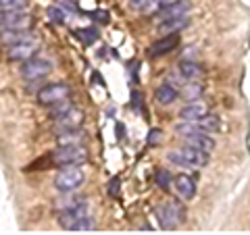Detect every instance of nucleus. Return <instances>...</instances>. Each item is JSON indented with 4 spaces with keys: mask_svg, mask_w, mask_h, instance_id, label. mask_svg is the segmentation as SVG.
Instances as JSON below:
<instances>
[{
    "mask_svg": "<svg viewBox=\"0 0 250 235\" xmlns=\"http://www.w3.org/2000/svg\"><path fill=\"white\" fill-rule=\"evenodd\" d=\"M154 216H156V221H159L161 229L171 231L186 221V208L179 204V202H167V204H161L154 210Z\"/></svg>",
    "mask_w": 250,
    "mask_h": 235,
    "instance_id": "f257e3e1",
    "label": "nucleus"
},
{
    "mask_svg": "<svg viewBox=\"0 0 250 235\" xmlns=\"http://www.w3.org/2000/svg\"><path fill=\"white\" fill-rule=\"evenodd\" d=\"M52 154V160L57 167H71V164H83L85 158H88V152H85V148L82 144H69V146H61L54 148Z\"/></svg>",
    "mask_w": 250,
    "mask_h": 235,
    "instance_id": "f03ea898",
    "label": "nucleus"
},
{
    "mask_svg": "<svg viewBox=\"0 0 250 235\" xmlns=\"http://www.w3.org/2000/svg\"><path fill=\"white\" fill-rule=\"evenodd\" d=\"M85 181V175L83 171L77 167V164H71V167H61L57 177H54V187H57L59 192H75L77 187H82Z\"/></svg>",
    "mask_w": 250,
    "mask_h": 235,
    "instance_id": "7ed1b4c3",
    "label": "nucleus"
},
{
    "mask_svg": "<svg viewBox=\"0 0 250 235\" xmlns=\"http://www.w3.org/2000/svg\"><path fill=\"white\" fill-rule=\"evenodd\" d=\"M52 71V62L48 59H42V57H34L23 62L21 67V77L25 81H38V79H44L46 75H50Z\"/></svg>",
    "mask_w": 250,
    "mask_h": 235,
    "instance_id": "20e7f679",
    "label": "nucleus"
},
{
    "mask_svg": "<svg viewBox=\"0 0 250 235\" xmlns=\"http://www.w3.org/2000/svg\"><path fill=\"white\" fill-rule=\"evenodd\" d=\"M69 94H71V90H69L67 83H48L38 92V102L44 106H54L59 102H65Z\"/></svg>",
    "mask_w": 250,
    "mask_h": 235,
    "instance_id": "39448f33",
    "label": "nucleus"
},
{
    "mask_svg": "<svg viewBox=\"0 0 250 235\" xmlns=\"http://www.w3.org/2000/svg\"><path fill=\"white\" fill-rule=\"evenodd\" d=\"M85 215H88V202L80 200V202H75V204H69V206L59 210V225L62 229L71 231L75 227V223L80 221V218H83Z\"/></svg>",
    "mask_w": 250,
    "mask_h": 235,
    "instance_id": "423d86ee",
    "label": "nucleus"
},
{
    "mask_svg": "<svg viewBox=\"0 0 250 235\" xmlns=\"http://www.w3.org/2000/svg\"><path fill=\"white\" fill-rule=\"evenodd\" d=\"M38 52V40H25L19 44H11L9 50H6V59L13 62H25L29 59H34Z\"/></svg>",
    "mask_w": 250,
    "mask_h": 235,
    "instance_id": "0eeeda50",
    "label": "nucleus"
},
{
    "mask_svg": "<svg viewBox=\"0 0 250 235\" xmlns=\"http://www.w3.org/2000/svg\"><path fill=\"white\" fill-rule=\"evenodd\" d=\"M0 25H2V31L29 29L31 17L25 11H2V15H0Z\"/></svg>",
    "mask_w": 250,
    "mask_h": 235,
    "instance_id": "6e6552de",
    "label": "nucleus"
},
{
    "mask_svg": "<svg viewBox=\"0 0 250 235\" xmlns=\"http://www.w3.org/2000/svg\"><path fill=\"white\" fill-rule=\"evenodd\" d=\"M179 154L184 156L186 169H202V167H207L208 160H210L207 150H200V148H194V146H188V144L179 150Z\"/></svg>",
    "mask_w": 250,
    "mask_h": 235,
    "instance_id": "1a4fd4ad",
    "label": "nucleus"
},
{
    "mask_svg": "<svg viewBox=\"0 0 250 235\" xmlns=\"http://www.w3.org/2000/svg\"><path fill=\"white\" fill-rule=\"evenodd\" d=\"M179 46V36L177 34H165L163 38H159L152 46H150V50H148V54L150 57H165V54L169 52H173L175 48Z\"/></svg>",
    "mask_w": 250,
    "mask_h": 235,
    "instance_id": "9d476101",
    "label": "nucleus"
},
{
    "mask_svg": "<svg viewBox=\"0 0 250 235\" xmlns=\"http://www.w3.org/2000/svg\"><path fill=\"white\" fill-rule=\"evenodd\" d=\"M173 183H175V190H177V194L182 196L184 200H192L194 196H196V179H194L192 175L179 173V175H175Z\"/></svg>",
    "mask_w": 250,
    "mask_h": 235,
    "instance_id": "9b49d317",
    "label": "nucleus"
},
{
    "mask_svg": "<svg viewBox=\"0 0 250 235\" xmlns=\"http://www.w3.org/2000/svg\"><path fill=\"white\" fill-rule=\"evenodd\" d=\"M57 121V133H65V131H69V129H75V127H80L82 125V121H83V115H82V111H77V108L73 106L69 113H65L62 117H59V119H54Z\"/></svg>",
    "mask_w": 250,
    "mask_h": 235,
    "instance_id": "f8f14e48",
    "label": "nucleus"
},
{
    "mask_svg": "<svg viewBox=\"0 0 250 235\" xmlns=\"http://www.w3.org/2000/svg\"><path fill=\"white\" fill-rule=\"evenodd\" d=\"M188 13H190V2H188V0H179V2H173V4H169L167 9H163L159 15H156V19L161 23V21H167V19L184 17Z\"/></svg>",
    "mask_w": 250,
    "mask_h": 235,
    "instance_id": "ddd939ff",
    "label": "nucleus"
},
{
    "mask_svg": "<svg viewBox=\"0 0 250 235\" xmlns=\"http://www.w3.org/2000/svg\"><path fill=\"white\" fill-rule=\"evenodd\" d=\"M184 144L200 148V150H207V152L215 150V146H217V142L208 136V133H192V136H184Z\"/></svg>",
    "mask_w": 250,
    "mask_h": 235,
    "instance_id": "4468645a",
    "label": "nucleus"
},
{
    "mask_svg": "<svg viewBox=\"0 0 250 235\" xmlns=\"http://www.w3.org/2000/svg\"><path fill=\"white\" fill-rule=\"evenodd\" d=\"M205 115H208L207 106L196 100V102H188L182 111H179V119H182V121H198Z\"/></svg>",
    "mask_w": 250,
    "mask_h": 235,
    "instance_id": "2eb2a0df",
    "label": "nucleus"
},
{
    "mask_svg": "<svg viewBox=\"0 0 250 235\" xmlns=\"http://www.w3.org/2000/svg\"><path fill=\"white\" fill-rule=\"evenodd\" d=\"M177 98H179V90L175 88V85H171V83H163V85H159V88H156V92H154V100H156L159 104H163V106L175 102Z\"/></svg>",
    "mask_w": 250,
    "mask_h": 235,
    "instance_id": "dca6fc26",
    "label": "nucleus"
},
{
    "mask_svg": "<svg viewBox=\"0 0 250 235\" xmlns=\"http://www.w3.org/2000/svg\"><path fill=\"white\" fill-rule=\"evenodd\" d=\"M188 23H190V15H184V17L177 19H167L159 23V31H163V34H177V31L188 27Z\"/></svg>",
    "mask_w": 250,
    "mask_h": 235,
    "instance_id": "f3484780",
    "label": "nucleus"
},
{
    "mask_svg": "<svg viewBox=\"0 0 250 235\" xmlns=\"http://www.w3.org/2000/svg\"><path fill=\"white\" fill-rule=\"evenodd\" d=\"M25 40H34L29 29H11V31H2V44L11 46V44H19Z\"/></svg>",
    "mask_w": 250,
    "mask_h": 235,
    "instance_id": "a211bd4d",
    "label": "nucleus"
},
{
    "mask_svg": "<svg viewBox=\"0 0 250 235\" xmlns=\"http://www.w3.org/2000/svg\"><path fill=\"white\" fill-rule=\"evenodd\" d=\"M179 73H182L188 81H196L198 77L202 75V69L198 62H192V60H182L179 62Z\"/></svg>",
    "mask_w": 250,
    "mask_h": 235,
    "instance_id": "6ab92c4d",
    "label": "nucleus"
},
{
    "mask_svg": "<svg viewBox=\"0 0 250 235\" xmlns=\"http://www.w3.org/2000/svg\"><path fill=\"white\" fill-rule=\"evenodd\" d=\"M169 4H173V0H148L140 13H142L144 17H152V15H159L163 9H167Z\"/></svg>",
    "mask_w": 250,
    "mask_h": 235,
    "instance_id": "aec40b11",
    "label": "nucleus"
},
{
    "mask_svg": "<svg viewBox=\"0 0 250 235\" xmlns=\"http://www.w3.org/2000/svg\"><path fill=\"white\" fill-rule=\"evenodd\" d=\"M200 96H202V85H198L196 81L186 83L184 88H182V92H179V98L188 100V102H196Z\"/></svg>",
    "mask_w": 250,
    "mask_h": 235,
    "instance_id": "412c9836",
    "label": "nucleus"
},
{
    "mask_svg": "<svg viewBox=\"0 0 250 235\" xmlns=\"http://www.w3.org/2000/svg\"><path fill=\"white\" fill-rule=\"evenodd\" d=\"M198 123L202 125V129L207 133H219V129H221V121L215 115H205L202 119H198Z\"/></svg>",
    "mask_w": 250,
    "mask_h": 235,
    "instance_id": "4be33fe9",
    "label": "nucleus"
},
{
    "mask_svg": "<svg viewBox=\"0 0 250 235\" xmlns=\"http://www.w3.org/2000/svg\"><path fill=\"white\" fill-rule=\"evenodd\" d=\"M75 36L80 38V40H82L83 44H92V42H96V40H98V29H96V27L77 29V31H75Z\"/></svg>",
    "mask_w": 250,
    "mask_h": 235,
    "instance_id": "5701e85b",
    "label": "nucleus"
},
{
    "mask_svg": "<svg viewBox=\"0 0 250 235\" xmlns=\"http://www.w3.org/2000/svg\"><path fill=\"white\" fill-rule=\"evenodd\" d=\"M156 185H159L161 187V190H169V185H171V181H173V175H171L169 173V171L167 169H159V171H156Z\"/></svg>",
    "mask_w": 250,
    "mask_h": 235,
    "instance_id": "b1692460",
    "label": "nucleus"
},
{
    "mask_svg": "<svg viewBox=\"0 0 250 235\" xmlns=\"http://www.w3.org/2000/svg\"><path fill=\"white\" fill-rule=\"evenodd\" d=\"M27 0H0V9L2 11H25Z\"/></svg>",
    "mask_w": 250,
    "mask_h": 235,
    "instance_id": "393cba45",
    "label": "nucleus"
},
{
    "mask_svg": "<svg viewBox=\"0 0 250 235\" xmlns=\"http://www.w3.org/2000/svg\"><path fill=\"white\" fill-rule=\"evenodd\" d=\"M92 229H94V218L90 215H85L83 218H80V221L75 223V227H73L71 231H75V233H88Z\"/></svg>",
    "mask_w": 250,
    "mask_h": 235,
    "instance_id": "a878e982",
    "label": "nucleus"
},
{
    "mask_svg": "<svg viewBox=\"0 0 250 235\" xmlns=\"http://www.w3.org/2000/svg\"><path fill=\"white\" fill-rule=\"evenodd\" d=\"M46 13H48V19L52 23H59V25L61 23H65V11L59 9V6H48V11Z\"/></svg>",
    "mask_w": 250,
    "mask_h": 235,
    "instance_id": "bb28decb",
    "label": "nucleus"
},
{
    "mask_svg": "<svg viewBox=\"0 0 250 235\" xmlns=\"http://www.w3.org/2000/svg\"><path fill=\"white\" fill-rule=\"evenodd\" d=\"M161 136H163L161 129H150V136H148V144L154 146L156 142H161Z\"/></svg>",
    "mask_w": 250,
    "mask_h": 235,
    "instance_id": "cd10ccee",
    "label": "nucleus"
},
{
    "mask_svg": "<svg viewBox=\"0 0 250 235\" xmlns=\"http://www.w3.org/2000/svg\"><path fill=\"white\" fill-rule=\"evenodd\" d=\"M108 194L111 196H119V177L111 179V187H108Z\"/></svg>",
    "mask_w": 250,
    "mask_h": 235,
    "instance_id": "c85d7f7f",
    "label": "nucleus"
},
{
    "mask_svg": "<svg viewBox=\"0 0 250 235\" xmlns=\"http://www.w3.org/2000/svg\"><path fill=\"white\" fill-rule=\"evenodd\" d=\"M131 9H136V11H142V6L148 2V0H127Z\"/></svg>",
    "mask_w": 250,
    "mask_h": 235,
    "instance_id": "c756f323",
    "label": "nucleus"
}]
</instances>
